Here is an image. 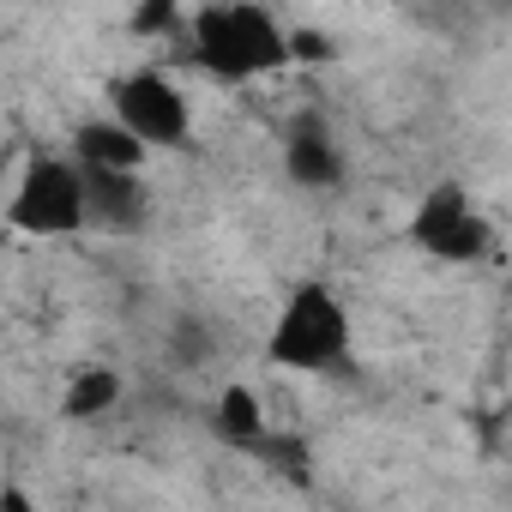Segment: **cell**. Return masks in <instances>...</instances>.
I'll list each match as a JSON object with an SVG mask.
<instances>
[{
  "mask_svg": "<svg viewBox=\"0 0 512 512\" xmlns=\"http://www.w3.org/2000/svg\"><path fill=\"white\" fill-rule=\"evenodd\" d=\"M175 43L187 49V67H199L205 79H223V85L272 79V73H284L302 55L296 31L278 13H266V7H247V0L187 13V25H181Z\"/></svg>",
  "mask_w": 512,
  "mask_h": 512,
  "instance_id": "cell-1",
  "label": "cell"
},
{
  "mask_svg": "<svg viewBox=\"0 0 512 512\" xmlns=\"http://www.w3.org/2000/svg\"><path fill=\"white\" fill-rule=\"evenodd\" d=\"M272 368L284 374H326L350 356V308L332 284H296L266 338Z\"/></svg>",
  "mask_w": 512,
  "mask_h": 512,
  "instance_id": "cell-2",
  "label": "cell"
},
{
  "mask_svg": "<svg viewBox=\"0 0 512 512\" xmlns=\"http://www.w3.org/2000/svg\"><path fill=\"white\" fill-rule=\"evenodd\" d=\"M7 223L19 235L55 241V235H79L91 229V181L79 169V157L67 151H37L19 175H13V199H7Z\"/></svg>",
  "mask_w": 512,
  "mask_h": 512,
  "instance_id": "cell-3",
  "label": "cell"
},
{
  "mask_svg": "<svg viewBox=\"0 0 512 512\" xmlns=\"http://www.w3.org/2000/svg\"><path fill=\"white\" fill-rule=\"evenodd\" d=\"M115 121L145 145V151H181L193 139V97L169 67H133L127 79H115Z\"/></svg>",
  "mask_w": 512,
  "mask_h": 512,
  "instance_id": "cell-4",
  "label": "cell"
},
{
  "mask_svg": "<svg viewBox=\"0 0 512 512\" xmlns=\"http://www.w3.org/2000/svg\"><path fill=\"white\" fill-rule=\"evenodd\" d=\"M410 241L422 253H434V260H446V266H470V260H482V253H488L494 229H488V217L476 211V199L464 187L440 181V187L422 193V205L410 217Z\"/></svg>",
  "mask_w": 512,
  "mask_h": 512,
  "instance_id": "cell-5",
  "label": "cell"
},
{
  "mask_svg": "<svg viewBox=\"0 0 512 512\" xmlns=\"http://www.w3.org/2000/svg\"><path fill=\"white\" fill-rule=\"evenodd\" d=\"M73 157H79V169H91V175H145V163H151V151H145L115 115L85 121V127L73 133Z\"/></svg>",
  "mask_w": 512,
  "mask_h": 512,
  "instance_id": "cell-6",
  "label": "cell"
},
{
  "mask_svg": "<svg viewBox=\"0 0 512 512\" xmlns=\"http://www.w3.org/2000/svg\"><path fill=\"white\" fill-rule=\"evenodd\" d=\"M284 169H290L296 187L326 193V187L344 181V151H338V139H332L320 121H302V127H290V139H284Z\"/></svg>",
  "mask_w": 512,
  "mask_h": 512,
  "instance_id": "cell-7",
  "label": "cell"
},
{
  "mask_svg": "<svg viewBox=\"0 0 512 512\" xmlns=\"http://www.w3.org/2000/svg\"><path fill=\"white\" fill-rule=\"evenodd\" d=\"M115 404H121V374L115 368H79L61 392V416H73V422H97Z\"/></svg>",
  "mask_w": 512,
  "mask_h": 512,
  "instance_id": "cell-8",
  "label": "cell"
},
{
  "mask_svg": "<svg viewBox=\"0 0 512 512\" xmlns=\"http://www.w3.org/2000/svg\"><path fill=\"white\" fill-rule=\"evenodd\" d=\"M217 422H223V434H229V440H241V446H253V440L266 434L260 398H253L247 386H223V398H217Z\"/></svg>",
  "mask_w": 512,
  "mask_h": 512,
  "instance_id": "cell-9",
  "label": "cell"
},
{
  "mask_svg": "<svg viewBox=\"0 0 512 512\" xmlns=\"http://www.w3.org/2000/svg\"><path fill=\"white\" fill-rule=\"evenodd\" d=\"M0 512H37L31 494H25V482H7V488H0Z\"/></svg>",
  "mask_w": 512,
  "mask_h": 512,
  "instance_id": "cell-10",
  "label": "cell"
}]
</instances>
